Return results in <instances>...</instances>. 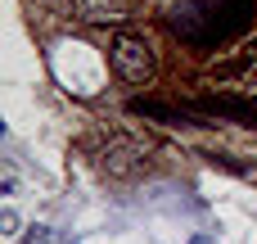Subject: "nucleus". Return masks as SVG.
Masks as SVG:
<instances>
[{
  "instance_id": "obj_1",
  "label": "nucleus",
  "mask_w": 257,
  "mask_h": 244,
  "mask_svg": "<svg viewBox=\"0 0 257 244\" xmlns=\"http://www.w3.org/2000/svg\"><path fill=\"white\" fill-rule=\"evenodd\" d=\"M108 59H113V72L131 86H145L154 77V45L136 32H117L108 45Z\"/></svg>"
},
{
  "instance_id": "obj_2",
  "label": "nucleus",
  "mask_w": 257,
  "mask_h": 244,
  "mask_svg": "<svg viewBox=\"0 0 257 244\" xmlns=\"http://www.w3.org/2000/svg\"><path fill=\"white\" fill-rule=\"evenodd\" d=\"M99 168L108 172V177H140L145 168H149V158H145V149L140 145H131V140H108L104 149H99Z\"/></svg>"
},
{
  "instance_id": "obj_3",
  "label": "nucleus",
  "mask_w": 257,
  "mask_h": 244,
  "mask_svg": "<svg viewBox=\"0 0 257 244\" xmlns=\"http://www.w3.org/2000/svg\"><path fill=\"white\" fill-rule=\"evenodd\" d=\"M50 14L59 18H81V23H117V5L113 0H41Z\"/></svg>"
},
{
  "instance_id": "obj_4",
  "label": "nucleus",
  "mask_w": 257,
  "mask_h": 244,
  "mask_svg": "<svg viewBox=\"0 0 257 244\" xmlns=\"http://www.w3.org/2000/svg\"><path fill=\"white\" fill-rule=\"evenodd\" d=\"M199 109H203V113H217V118H239L244 127H257V100H239V95H217V100H203Z\"/></svg>"
},
{
  "instance_id": "obj_5",
  "label": "nucleus",
  "mask_w": 257,
  "mask_h": 244,
  "mask_svg": "<svg viewBox=\"0 0 257 244\" xmlns=\"http://www.w3.org/2000/svg\"><path fill=\"white\" fill-rule=\"evenodd\" d=\"M0 226H5V235H14V226H18V217H14V213L5 208V213H0Z\"/></svg>"
},
{
  "instance_id": "obj_6",
  "label": "nucleus",
  "mask_w": 257,
  "mask_h": 244,
  "mask_svg": "<svg viewBox=\"0 0 257 244\" xmlns=\"http://www.w3.org/2000/svg\"><path fill=\"white\" fill-rule=\"evenodd\" d=\"M45 240H50V235H45V226H32V235H27L23 244H45Z\"/></svg>"
},
{
  "instance_id": "obj_7",
  "label": "nucleus",
  "mask_w": 257,
  "mask_h": 244,
  "mask_svg": "<svg viewBox=\"0 0 257 244\" xmlns=\"http://www.w3.org/2000/svg\"><path fill=\"white\" fill-rule=\"evenodd\" d=\"M190 244H212V235H194V240H190Z\"/></svg>"
}]
</instances>
